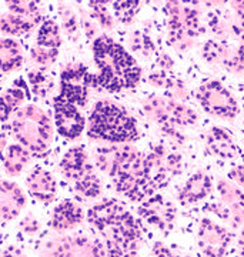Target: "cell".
Returning a JSON list of instances; mask_svg holds the SVG:
<instances>
[{
    "label": "cell",
    "instance_id": "cell-37",
    "mask_svg": "<svg viewBox=\"0 0 244 257\" xmlns=\"http://www.w3.org/2000/svg\"><path fill=\"white\" fill-rule=\"evenodd\" d=\"M0 257H26L23 254V251L18 248L16 246H9L6 247L2 253H0Z\"/></svg>",
    "mask_w": 244,
    "mask_h": 257
},
{
    "label": "cell",
    "instance_id": "cell-35",
    "mask_svg": "<svg viewBox=\"0 0 244 257\" xmlns=\"http://www.w3.org/2000/svg\"><path fill=\"white\" fill-rule=\"evenodd\" d=\"M152 253H153V257H180L177 256L172 248L167 247V246L163 244V243H156L153 246Z\"/></svg>",
    "mask_w": 244,
    "mask_h": 257
},
{
    "label": "cell",
    "instance_id": "cell-30",
    "mask_svg": "<svg viewBox=\"0 0 244 257\" xmlns=\"http://www.w3.org/2000/svg\"><path fill=\"white\" fill-rule=\"evenodd\" d=\"M130 47L132 50L142 55L143 57H150L152 55H154V47L153 42L150 40V37L142 33V32H135L132 37H130Z\"/></svg>",
    "mask_w": 244,
    "mask_h": 257
},
{
    "label": "cell",
    "instance_id": "cell-41",
    "mask_svg": "<svg viewBox=\"0 0 244 257\" xmlns=\"http://www.w3.org/2000/svg\"><path fill=\"white\" fill-rule=\"evenodd\" d=\"M238 251H240V257H244V229L240 231V237H238Z\"/></svg>",
    "mask_w": 244,
    "mask_h": 257
},
{
    "label": "cell",
    "instance_id": "cell-32",
    "mask_svg": "<svg viewBox=\"0 0 244 257\" xmlns=\"http://www.w3.org/2000/svg\"><path fill=\"white\" fill-rule=\"evenodd\" d=\"M29 80H30L35 94L40 96V97H45L46 94L53 89V80L43 72L29 73Z\"/></svg>",
    "mask_w": 244,
    "mask_h": 257
},
{
    "label": "cell",
    "instance_id": "cell-25",
    "mask_svg": "<svg viewBox=\"0 0 244 257\" xmlns=\"http://www.w3.org/2000/svg\"><path fill=\"white\" fill-rule=\"evenodd\" d=\"M42 19H30L22 18L16 15H5L0 16V30L6 35L12 36H22L25 33H29L30 30L36 26Z\"/></svg>",
    "mask_w": 244,
    "mask_h": 257
},
{
    "label": "cell",
    "instance_id": "cell-23",
    "mask_svg": "<svg viewBox=\"0 0 244 257\" xmlns=\"http://www.w3.org/2000/svg\"><path fill=\"white\" fill-rule=\"evenodd\" d=\"M23 64V49L13 39H0V70L15 72Z\"/></svg>",
    "mask_w": 244,
    "mask_h": 257
},
{
    "label": "cell",
    "instance_id": "cell-33",
    "mask_svg": "<svg viewBox=\"0 0 244 257\" xmlns=\"http://www.w3.org/2000/svg\"><path fill=\"white\" fill-rule=\"evenodd\" d=\"M107 3L104 2H90L89 8L91 10V18H94L100 23V26H103L104 29L113 28V18L108 12Z\"/></svg>",
    "mask_w": 244,
    "mask_h": 257
},
{
    "label": "cell",
    "instance_id": "cell-19",
    "mask_svg": "<svg viewBox=\"0 0 244 257\" xmlns=\"http://www.w3.org/2000/svg\"><path fill=\"white\" fill-rule=\"evenodd\" d=\"M84 219L81 207L73 200H63L54 207L50 226L57 231H67L80 226Z\"/></svg>",
    "mask_w": 244,
    "mask_h": 257
},
{
    "label": "cell",
    "instance_id": "cell-27",
    "mask_svg": "<svg viewBox=\"0 0 244 257\" xmlns=\"http://www.w3.org/2000/svg\"><path fill=\"white\" fill-rule=\"evenodd\" d=\"M139 2H113L111 3V9L114 13V18L117 19L120 23L129 25L133 22V19L137 15V12L140 10Z\"/></svg>",
    "mask_w": 244,
    "mask_h": 257
},
{
    "label": "cell",
    "instance_id": "cell-1",
    "mask_svg": "<svg viewBox=\"0 0 244 257\" xmlns=\"http://www.w3.org/2000/svg\"><path fill=\"white\" fill-rule=\"evenodd\" d=\"M96 166L111 179L116 190L132 202H145L156 192L145 170V155L132 145L99 147Z\"/></svg>",
    "mask_w": 244,
    "mask_h": 257
},
{
    "label": "cell",
    "instance_id": "cell-4",
    "mask_svg": "<svg viewBox=\"0 0 244 257\" xmlns=\"http://www.w3.org/2000/svg\"><path fill=\"white\" fill-rule=\"evenodd\" d=\"M87 136L110 143L129 145L139 139V128L125 107L113 101L101 100L96 103L90 113Z\"/></svg>",
    "mask_w": 244,
    "mask_h": 257
},
{
    "label": "cell",
    "instance_id": "cell-3",
    "mask_svg": "<svg viewBox=\"0 0 244 257\" xmlns=\"http://www.w3.org/2000/svg\"><path fill=\"white\" fill-rule=\"evenodd\" d=\"M93 56L99 74H93V86L108 92L136 87L142 79V69L126 49L107 36H100L93 43Z\"/></svg>",
    "mask_w": 244,
    "mask_h": 257
},
{
    "label": "cell",
    "instance_id": "cell-5",
    "mask_svg": "<svg viewBox=\"0 0 244 257\" xmlns=\"http://www.w3.org/2000/svg\"><path fill=\"white\" fill-rule=\"evenodd\" d=\"M12 130L20 145L35 155H43L49 149L53 132L47 114L35 104H27L15 111Z\"/></svg>",
    "mask_w": 244,
    "mask_h": 257
},
{
    "label": "cell",
    "instance_id": "cell-8",
    "mask_svg": "<svg viewBox=\"0 0 244 257\" xmlns=\"http://www.w3.org/2000/svg\"><path fill=\"white\" fill-rule=\"evenodd\" d=\"M197 100L201 107L221 119H234L238 114V103L226 86L218 80H208L197 90Z\"/></svg>",
    "mask_w": 244,
    "mask_h": 257
},
{
    "label": "cell",
    "instance_id": "cell-17",
    "mask_svg": "<svg viewBox=\"0 0 244 257\" xmlns=\"http://www.w3.org/2000/svg\"><path fill=\"white\" fill-rule=\"evenodd\" d=\"M60 170L64 177L72 180L73 183H77L83 177L94 172L83 147H73L64 155L60 162Z\"/></svg>",
    "mask_w": 244,
    "mask_h": 257
},
{
    "label": "cell",
    "instance_id": "cell-6",
    "mask_svg": "<svg viewBox=\"0 0 244 257\" xmlns=\"http://www.w3.org/2000/svg\"><path fill=\"white\" fill-rule=\"evenodd\" d=\"M145 113L156 121L170 138L183 139L176 130L179 126H191L197 121V113L173 97L152 96L145 103Z\"/></svg>",
    "mask_w": 244,
    "mask_h": 257
},
{
    "label": "cell",
    "instance_id": "cell-29",
    "mask_svg": "<svg viewBox=\"0 0 244 257\" xmlns=\"http://www.w3.org/2000/svg\"><path fill=\"white\" fill-rule=\"evenodd\" d=\"M203 56L208 62H216V63L217 62H221V63L224 64L230 59L227 47L223 43L216 42V40H208L207 43L204 45V47H203Z\"/></svg>",
    "mask_w": 244,
    "mask_h": 257
},
{
    "label": "cell",
    "instance_id": "cell-15",
    "mask_svg": "<svg viewBox=\"0 0 244 257\" xmlns=\"http://www.w3.org/2000/svg\"><path fill=\"white\" fill-rule=\"evenodd\" d=\"M54 124L60 136L73 140L80 136L81 132L84 130L86 121L76 106L56 97L54 99Z\"/></svg>",
    "mask_w": 244,
    "mask_h": 257
},
{
    "label": "cell",
    "instance_id": "cell-13",
    "mask_svg": "<svg viewBox=\"0 0 244 257\" xmlns=\"http://www.w3.org/2000/svg\"><path fill=\"white\" fill-rule=\"evenodd\" d=\"M60 45L62 36L57 23L53 20H46L39 29L36 45L30 52L32 59L40 66H50L57 59Z\"/></svg>",
    "mask_w": 244,
    "mask_h": 257
},
{
    "label": "cell",
    "instance_id": "cell-26",
    "mask_svg": "<svg viewBox=\"0 0 244 257\" xmlns=\"http://www.w3.org/2000/svg\"><path fill=\"white\" fill-rule=\"evenodd\" d=\"M26 99V92L23 87H12L0 96V121L9 120L15 111H18L23 100Z\"/></svg>",
    "mask_w": 244,
    "mask_h": 257
},
{
    "label": "cell",
    "instance_id": "cell-10",
    "mask_svg": "<svg viewBox=\"0 0 244 257\" xmlns=\"http://www.w3.org/2000/svg\"><path fill=\"white\" fill-rule=\"evenodd\" d=\"M93 86V74L83 64L69 66L62 72L59 99L73 106H84L89 97V89Z\"/></svg>",
    "mask_w": 244,
    "mask_h": 257
},
{
    "label": "cell",
    "instance_id": "cell-22",
    "mask_svg": "<svg viewBox=\"0 0 244 257\" xmlns=\"http://www.w3.org/2000/svg\"><path fill=\"white\" fill-rule=\"evenodd\" d=\"M207 146L216 156L223 159H234L240 150L234 143L231 135L221 127H213L207 133Z\"/></svg>",
    "mask_w": 244,
    "mask_h": 257
},
{
    "label": "cell",
    "instance_id": "cell-12",
    "mask_svg": "<svg viewBox=\"0 0 244 257\" xmlns=\"http://www.w3.org/2000/svg\"><path fill=\"white\" fill-rule=\"evenodd\" d=\"M139 214L143 220L157 230L169 231L176 221V207L160 194H153L140 204Z\"/></svg>",
    "mask_w": 244,
    "mask_h": 257
},
{
    "label": "cell",
    "instance_id": "cell-11",
    "mask_svg": "<svg viewBox=\"0 0 244 257\" xmlns=\"http://www.w3.org/2000/svg\"><path fill=\"white\" fill-rule=\"evenodd\" d=\"M47 257H106L104 246L99 240L86 236H66L53 240L46 247Z\"/></svg>",
    "mask_w": 244,
    "mask_h": 257
},
{
    "label": "cell",
    "instance_id": "cell-21",
    "mask_svg": "<svg viewBox=\"0 0 244 257\" xmlns=\"http://www.w3.org/2000/svg\"><path fill=\"white\" fill-rule=\"evenodd\" d=\"M223 204L231 214V223L237 226L244 221V192L235 184L220 180L217 184Z\"/></svg>",
    "mask_w": 244,
    "mask_h": 257
},
{
    "label": "cell",
    "instance_id": "cell-16",
    "mask_svg": "<svg viewBox=\"0 0 244 257\" xmlns=\"http://www.w3.org/2000/svg\"><path fill=\"white\" fill-rule=\"evenodd\" d=\"M26 204V197L18 184L0 179V220H13Z\"/></svg>",
    "mask_w": 244,
    "mask_h": 257
},
{
    "label": "cell",
    "instance_id": "cell-7",
    "mask_svg": "<svg viewBox=\"0 0 244 257\" xmlns=\"http://www.w3.org/2000/svg\"><path fill=\"white\" fill-rule=\"evenodd\" d=\"M166 13L169 19V40L179 50H184L191 45V40L201 33L199 12L177 2H170L166 5Z\"/></svg>",
    "mask_w": 244,
    "mask_h": 257
},
{
    "label": "cell",
    "instance_id": "cell-9",
    "mask_svg": "<svg viewBox=\"0 0 244 257\" xmlns=\"http://www.w3.org/2000/svg\"><path fill=\"white\" fill-rule=\"evenodd\" d=\"M145 170L149 182L154 189L167 186L173 176L181 172V157L169 153L164 146H154L145 155Z\"/></svg>",
    "mask_w": 244,
    "mask_h": 257
},
{
    "label": "cell",
    "instance_id": "cell-18",
    "mask_svg": "<svg viewBox=\"0 0 244 257\" xmlns=\"http://www.w3.org/2000/svg\"><path fill=\"white\" fill-rule=\"evenodd\" d=\"M26 186L32 197L42 203L52 202L57 192V184L52 173L42 167H36L27 176Z\"/></svg>",
    "mask_w": 244,
    "mask_h": 257
},
{
    "label": "cell",
    "instance_id": "cell-20",
    "mask_svg": "<svg viewBox=\"0 0 244 257\" xmlns=\"http://www.w3.org/2000/svg\"><path fill=\"white\" fill-rule=\"evenodd\" d=\"M211 179L204 172H197L190 177L186 183L183 184L179 192V200L181 204L189 206L206 199L211 192Z\"/></svg>",
    "mask_w": 244,
    "mask_h": 257
},
{
    "label": "cell",
    "instance_id": "cell-28",
    "mask_svg": "<svg viewBox=\"0 0 244 257\" xmlns=\"http://www.w3.org/2000/svg\"><path fill=\"white\" fill-rule=\"evenodd\" d=\"M74 189L83 197H86V199H94L101 192V182H100L97 175L93 172L89 176L83 177L77 183H74Z\"/></svg>",
    "mask_w": 244,
    "mask_h": 257
},
{
    "label": "cell",
    "instance_id": "cell-38",
    "mask_svg": "<svg viewBox=\"0 0 244 257\" xmlns=\"http://www.w3.org/2000/svg\"><path fill=\"white\" fill-rule=\"evenodd\" d=\"M159 67L163 72H169L173 67V60L169 57V55H162L159 57Z\"/></svg>",
    "mask_w": 244,
    "mask_h": 257
},
{
    "label": "cell",
    "instance_id": "cell-40",
    "mask_svg": "<svg viewBox=\"0 0 244 257\" xmlns=\"http://www.w3.org/2000/svg\"><path fill=\"white\" fill-rule=\"evenodd\" d=\"M234 9L237 12L238 18H240V22H241V25H243L244 28V2H237V3H234Z\"/></svg>",
    "mask_w": 244,
    "mask_h": 257
},
{
    "label": "cell",
    "instance_id": "cell-2",
    "mask_svg": "<svg viewBox=\"0 0 244 257\" xmlns=\"http://www.w3.org/2000/svg\"><path fill=\"white\" fill-rule=\"evenodd\" d=\"M87 220L104 240L106 257H139L142 230L116 199H104L87 211Z\"/></svg>",
    "mask_w": 244,
    "mask_h": 257
},
{
    "label": "cell",
    "instance_id": "cell-39",
    "mask_svg": "<svg viewBox=\"0 0 244 257\" xmlns=\"http://www.w3.org/2000/svg\"><path fill=\"white\" fill-rule=\"evenodd\" d=\"M235 59H237V62L244 69V35L241 36V40H240V46H238V50H237Z\"/></svg>",
    "mask_w": 244,
    "mask_h": 257
},
{
    "label": "cell",
    "instance_id": "cell-34",
    "mask_svg": "<svg viewBox=\"0 0 244 257\" xmlns=\"http://www.w3.org/2000/svg\"><path fill=\"white\" fill-rule=\"evenodd\" d=\"M20 229L23 233H26V234H36L39 229H40V224H39V221L36 220V217L35 216H32V214H29L26 216L23 220L20 221Z\"/></svg>",
    "mask_w": 244,
    "mask_h": 257
},
{
    "label": "cell",
    "instance_id": "cell-36",
    "mask_svg": "<svg viewBox=\"0 0 244 257\" xmlns=\"http://www.w3.org/2000/svg\"><path fill=\"white\" fill-rule=\"evenodd\" d=\"M228 177H230V180H233V182L244 187V165L234 166L228 172Z\"/></svg>",
    "mask_w": 244,
    "mask_h": 257
},
{
    "label": "cell",
    "instance_id": "cell-14",
    "mask_svg": "<svg viewBox=\"0 0 244 257\" xmlns=\"http://www.w3.org/2000/svg\"><path fill=\"white\" fill-rule=\"evenodd\" d=\"M231 241V236L223 226L208 219L200 221L197 243L201 253L207 257H224Z\"/></svg>",
    "mask_w": 244,
    "mask_h": 257
},
{
    "label": "cell",
    "instance_id": "cell-24",
    "mask_svg": "<svg viewBox=\"0 0 244 257\" xmlns=\"http://www.w3.org/2000/svg\"><path fill=\"white\" fill-rule=\"evenodd\" d=\"M30 152L22 145H10L3 156L5 170L10 176H18L30 160Z\"/></svg>",
    "mask_w": 244,
    "mask_h": 257
},
{
    "label": "cell",
    "instance_id": "cell-31",
    "mask_svg": "<svg viewBox=\"0 0 244 257\" xmlns=\"http://www.w3.org/2000/svg\"><path fill=\"white\" fill-rule=\"evenodd\" d=\"M6 5L12 12V15L22 16V18L42 19L39 6L35 2H8Z\"/></svg>",
    "mask_w": 244,
    "mask_h": 257
}]
</instances>
